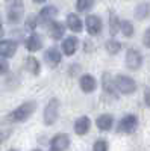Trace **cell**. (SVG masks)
<instances>
[{
    "label": "cell",
    "mask_w": 150,
    "mask_h": 151,
    "mask_svg": "<svg viewBox=\"0 0 150 151\" xmlns=\"http://www.w3.org/2000/svg\"><path fill=\"white\" fill-rule=\"evenodd\" d=\"M11 133H12V129L11 127H0V144L5 142L8 137L11 136Z\"/></svg>",
    "instance_id": "28"
},
{
    "label": "cell",
    "mask_w": 150,
    "mask_h": 151,
    "mask_svg": "<svg viewBox=\"0 0 150 151\" xmlns=\"http://www.w3.org/2000/svg\"><path fill=\"white\" fill-rule=\"evenodd\" d=\"M24 47H26L28 52L30 53H35L38 50L43 48V40L38 33H30L26 40H24Z\"/></svg>",
    "instance_id": "13"
},
{
    "label": "cell",
    "mask_w": 150,
    "mask_h": 151,
    "mask_svg": "<svg viewBox=\"0 0 150 151\" xmlns=\"http://www.w3.org/2000/svg\"><path fill=\"white\" fill-rule=\"evenodd\" d=\"M112 124H114V116H112L111 113H102V115H99L97 119H96L97 129L102 130V132H109L112 129Z\"/></svg>",
    "instance_id": "16"
},
{
    "label": "cell",
    "mask_w": 150,
    "mask_h": 151,
    "mask_svg": "<svg viewBox=\"0 0 150 151\" xmlns=\"http://www.w3.org/2000/svg\"><path fill=\"white\" fill-rule=\"evenodd\" d=\"M24 68H26L30 74H33V76H38L41 73V64H40V60L36 59L35 56H29L26 59V62H24Z\"/></svg>",
    "instance_id": "21"
},
{
    "label": "cell",
    "mask_w": 150,
    "mask_h": 151,
    "mask_svg": "<svg viewBox=\"0 0 150 151\" xmlns=\"http://www.w3.org/2000/svg\"><path fill=\"white\" fill-rule=\"evenodd\" d=\"M143 65V55L140 50L136 48H128L126 52V67L130 71H136L140 70Z\"/></svg>",
    "instance_id": "6"
},
{
    "label": "cell",
    "mask_w": 150,
    "mask_h": 151,
    "mask_svg": "<svg viewBox=\"0 0 150 151\" xmlns=\"http://www.w3.org/2000/svg\"><path fill=\"white\" fill-rule=\"evenodd\" d=\"M40 24L38 21V15H30L28 20H26V27H29L30 30H35V27Z\"/></svg>",
    "instance_id": "27"
},
{
    "label": "cell",
    "mask_w": 150,
    "mask_h": 151,
    "mask_svg": "<svg viewBox=\"0 0 150 151\" xmlns=\"http://www.w3.org/2000/svg\"><path fill=\"white\" fill-rule=\"evenodd\" d=\"M36 110V101L33 100H29V101H24L23 104H20L17 109H14L11 113H9V119L14 121V122H23L29 119L33 112Z\"/></svg>",
    "instance_id": "1"
},
{
    "label": "cell",
    "mask_w": 150,
    "mask_h": 151,
    "mask_svg": "<svg viewBox=\"0 0 150 151\" xmlns=\"http://www.w3.org/2000/svg\"><path fill=\"white\" fill-rule=\"evenodd\" d=\"M70 147V136L67 133H58L50 139V150L52 151H65Z\"/></svg>",
    "instance_id": "7"
},
{
    "label": "cell",
    "mask_w": 150,
    "mask_h": 151,
    "mask_svg": "<svg viewBox=\"0 0 150 151\" xmlns=\"http://www.w3.org/2000/svg\"><path fill=\"white\" fill-rule=\"evenodd\" d=\"M120 23H121V20L117 17L115 12H109V32H111V35H117L120 32Z\"/></svg>",
    "instance_id": "22"
},
{
    "label": "cell",
    "mask_w": 150,
    "mask_h": 151,
    "mask_svg": "<svg viewBox=\"0 0 150 151\" xmlns=\"http://www.w3.org/2000/svg\"><path fill=\"white\" fill-rule=\"evenodd\" d=\"M102 88H103V91L112 97V98H118V88L115 85V79H112L111 77V74L109 73H103L102 74Z\"/></svg>",
    "instance_id": "9"
},
{
    "label": "cell",
    "mask_w": 150,
    "mask_h": 151,
    "mask_svg": "<svg viewBox=\"0 0 150 151\" xmlns=\"http://www.w3.org/2000/svg\"><path fill=\"white\" fill-rule=\"evenodd\" d=\"M61 60H62V55H61V52H59L58 48L52 47V48L46 50V53H44V62L50 68H56L61 64Z\"/></svg>",
    "instance_id": "11"
},
{
    "label": "cell",
    "mask_w": 150,
    "mask_h": 151,
    "mask_svg": "<svg viewBox=\"0 0 150 151\" xmlns=\"http://www.w3.org/2000/svg\"><path fill=\"white\" fill-rule=\"evenodd\" d=\"M144 103L147 107H150V86H147L144 89Z\"/></svg>",
    "instance_id": "31"
},
{
    "label": "cell",
    "mask_w": 150,
    "mask_h": 151,
    "mask_svg": "<svg viewBox=\"0 0 150 151\" xmlns=\"http://www.w3.org/2000/svg\"><path fill=\"white\" fill-rule=\"evenodd\" d=\"M32 2H33V3H44L46 0H32Z\"/></svg>",
    "instance_id": "32"
},
{
    "label": "cell",
    "mask_w": 150,
    "mask_h": 151,
    "mask_svg": "<svg viewBox=\"0 0 150 151\" xmlns=\"http://www.w3.org/2000/svg\"><path fill=\"white\" fill-rule=\"evenodd\" d=\"M58 15V9L55 6H44L40 14H38V21L40 24H46V23H52Z\"/></svg>",
    "instance_id": "14"
},
{
    "label": "cell",
    "mask_w": 150,
    "mask_h": 151,
    "mask_svg": "<svg viewBox=\"0 0 150 151\" xmlns=\"http://www.w3.org/2000/svg\"><path fill=\"white\" fill-rule=\"evenodd\" d=\"M79 86L85 94H91L97 89V80L93 74H82L79 79Z\"/></svg>",
    "instance_id": "10"
},
{
    "label": "cell",
    "mask_w": 150,
    "mask_h": 151,
    "mask_svg": "<svg viewBox=\"0 0 150 151\" xmlns=\"http://www.w3.org/2000/svg\"><path fill=\"white\" fill-rule=\"evenodd\" d=\"M91 129V119L88 116H79L76 121H74V133L79 134V136H83L90 132Z\"/></svg>",
    "instance_id": "15"
},
{
    "label": "cell",
    "mask_w": 150,
    "mask_h": 151,
    "mask_svg": "<svg viewBox=\"0 0 150 151\" xmlns=\"http://www.w3.org/2000/svg\"><path fill=\"white\" fill-rule=\"evenodd\" d=\"M108 148H109V144H108L106 139H97L94 142V145H93L94 151H106Z\"/></svg>",
    "instance_id": "26"
},
{
    "label": "cell",
    "mask_w": 150,
    "mask_h": 151,
    "mask_svg": "<svg viewBox=\"0 0 150 151\" xmlns=\"http://www.w3.org/2000/svg\"><path fill=\"white\" fill-rule=\"evenodd\" d=\"M64 33H65V26L62 23H59V21H52V23H50V26H49V35H50L52 40H55V41L62 40Z\"/></svg>",
    "instance_id": "18"
},
{
    "label": "cell",
    "mask_w": 150,
    "mask_h": 151,
    "mask_svg": "<svg viewBox=\"0 0 150 151\" xmlns=\"http://www.w3.org/2000/svg\"><path fill=\"white\" fill-rule=\"evenodd\" d=\"M9 71V64L6 62V58L0 56V76H3Z\"/></svg>",
    "instance_id": "29"
},
{
    "label": "cell",
    "mask_w": 150,
    "mask_h": 151,
    "mask_svg": "<svg viewBox=\"0 0 150 151\" xmlns=\"http://www.w3.org/2000/svg\"><path fill=\"white\" fill-rule=\"evenodd\" d=\"M6 18L11 24H18L24 15V3L23 0H6Z\"/></svg>",
    "instance_id": "2"
},
{
    "label": "cell",
    "mask_w": 150,
    "mask_h": 151,
    "mask_svg": "<svg viewBox=\"0 0 150 151\" xmlns=\"http://www.w3.org/2000/svg\"><path fill=\"white\" fill-rule=\"evenodd\" d=\"M78 45H79V40L76 36H68L62 41V53L65 56H71L76 53L78 50Z\"/></svg>",
    "instance_id": "17"
},
{
    "label": "cell",
    "mask_w": 150,
    "mask_h": 151,
    "mask_svg": "<svg viewBox=\"0 0 150 151\" xmlns=\"http://www.w3.org/2000/svg\"><path fill=\"white\" fill-rule=\"evenodd\" d=\"M136 127H138V116L133 115V113H128L118 121L117 132L123 134H130L136 130Z\"/></svg>",
    "instance_id": "5"
},
{
    "label": "cell",
    "mask_w": 150,
    "mask_h": 151,
    "mask_svg": "<svg viewBox=\"0 0 150 151\" xmlns=\"http://www.w3.org/2000/svg\"><path fill=\"white\" fill-rule=\"evenodd\" d=\"M3 33V27H2V21H0V35Z\"/></svg>",
    "instance_id": "33"
},
{
    "label": "cell",
    "mask_w": 150,
    "mask_h": 151,
    "mask_svg": "<svg viewBox=\"0 0 150 151\" xmlns=\"http://www.w3.org/2000/svg\"><path fill=\"white\" fill-rule=\"evenodd\" d=\"M105 50H106L111 56L118 55L120 50H121V44H120L117 40H108V41L105 42Z\"/></svg>",
    "instance_id": "23"
},
{
    "label": "cell",
    "mask_w": 150,
    "mask_h": 151,
    "mask_svg": "<svg viewBox=\"0 0 150 151\" xmlns=\"http://www.w3.org/2000/svg\"><path fill=\"white\" fill-rule=\"evenodd\" d=\"M143 42H144V45H146L147 48H150V27H149V29H146V32H144Z\"/></svg>",
    "instance_id": "30"
},
{
    "label": "cell",
    "mask_w": 150,
    "mask_h": 151,
    "mask_svg": "<svg viewBox=\"0 0 150 151\" xmlns=\"http://www.w3.org/2000/svg\"><path fill=\"white\" fill-rule=\"evenodd\" d=\"M94 6V0H76V9L79 12H86Z\"/></svg>",
    "instance_id": "25"
},
{
    "label": "cell",
    "mask_w": 150,
    "mask_h": 151,
    "mask_svg": "<svg viewBox=\"0 0 150 151\" xmlns=\"http://www.w3.org/2000/svg\"><path fill=\"white\" fill-rule=\"evenodd\" d=\"M133 15H135L136 20H140V21L146 20V18L150 15V3H147V2H141V3H138V5L135 6Z\"/></svg>",
    "instance_id": "20"
},
{
    "label": "cell",
    "mask_w": 150,
    "mask_h": 151,
    "mask_svg": "<svg viewBox=\"0 0 150 151\" xmlns=\"http://www.w3.org/2000/svg\"><path fill=\"white\" fill-rule=\"evenodd\" d=\"M120 32L123 33V36L130 38V36L133 35V32H135L132 21H129V20H121V23H120Z\"/></svg>",
    "instance_id": "24"
},
{
    "label": "cell",
    "mask_w": 150,
    "mask_h": 151,
    "mask_svg": "<svg viewBox=\"0 0 150 151\" xmlns=\"http://www.w3.org/2000/svg\"><path fill=\"white\" fill-rule=\"evenodd\" d=\"M85 26H86V32H88L91 36H97V35H100V32H102L103 24H102V20H100L99 15L91 14V15H86Z\"/></svg>",
    "instance_id": "8"
},
{
    "label": "cell",
    "mask_w": 150,
    "mask_h": 151,
    "mask_svg": "<svg viewBox=\"0 0 150 151\" xmlns=\"http://www.w3.org/2000/svg\"><path fill=\"white\" fill-rule=\"evenodd\" d=\"M115 85L118 88L120 94H124V95H130L136 91L135 80L130 76H126V74H117L115 76Z\"/></svg>",
    "instance_id": "4"
},
{
    "label": "cell",
    "mask_w": 150,
    "mask_h": 151,
    "mask_svg": "<svg viewBox=\"0 0 150 151\" xmlns=\"http://www.w3.org/2000/svg\"><path fill=\"white\" fill-rule=\"evenodd\" d=\"M17 48L18 45L14 40H2L0 41V56L9 59L17 53Z\"/></svg>",
    "instance_id": "12"
},
{
    "label": "cell",
    "mask_w": 150,
    "mask_h": 151,
    "mask_svg": "<svg viewBox=\"0 0 150 151\" xmlns=\"http://www.w3.org/2000/svg\"><path fill=\"white\" fill-rule=\"evenodd\" d=\"M59 109H61V103L58 98H50L49 103L44 107V113H43V121L46 125H53L58 121L59 116Z\"/></svg>",
    "instance_id": "3"
},
{
    "label": "cell",
    "mask_w": 150,
    "mask_h": 151,
    "mask_svg": "<svg viewBox=\"0 0 150 151\" xmlns=\"http://www.w3.org/2000/svg\"><path fill=\"white\" fill-rule=\"evenodd\" d=\"M67 27L74 32V33H79L82 32V27H83V24H82V20L79 18L78 14H74V12H71V14L67 15Z\"/></svg>",
    "instance_id": "19"
}]
</instances>
